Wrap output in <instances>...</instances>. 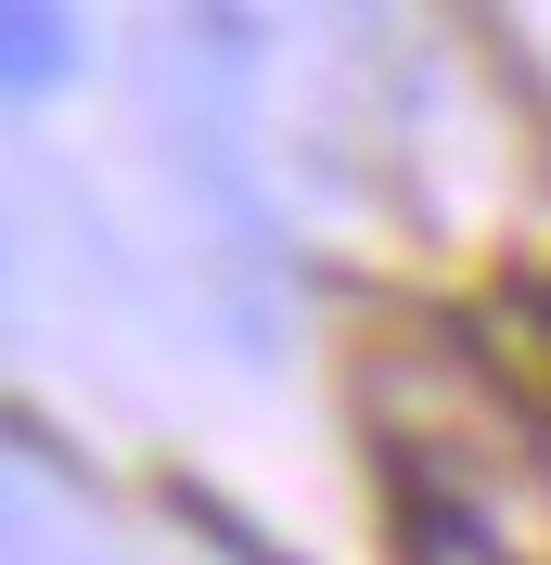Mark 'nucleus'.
Returning <instances> with one entry per match:
<instances>
[{
  "label": "nucleus",
  "mask_w": 551,
  "mask_h": 565,
  "mask_svg": "<svg viewBox=\"0 0 551 565\" xmlns=\"http://www.w3.org/2000/svg\"><path fill=\"white\" fill-rule=\"evenodd\" d=\"M77 65V26L52 0H0V90H52Z\"/></svg>",
  "instance_id": "1"
},
{
  "label": "nucleus",
  "mask_w": 551,
  "mask_h": 565,
  "mask_svg": "<svg viewBox=\"0 0 551 565\" xmlns=\"http://www.w3.org/2000/svg\"><path fill=\"white\" fill-rule=\"evenodd\" d=\"M411 565H539V553H514V540H487L475 514L449 489H411Z\"/></svg>",
  "instance_id": "2"
}]
</instances>
